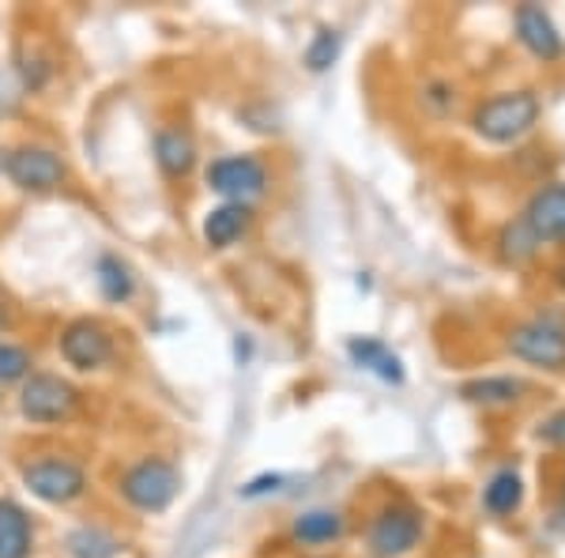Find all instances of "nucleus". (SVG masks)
<instances>
[{
    "label": "nucleus",
    "mask_w": 565,
    "mask_h": 558,
    "mask_svg": "<svg viewBox=\"0 0 565 558\" xmlns=\"http://www.w3.org/2000/svg\"><path fill=\"white\" fill-rule=\"evenodd\" d=\"M8 325V295H4V287H0V328Z\"/></svg>",
    "instance_id": "nucleus-25"
},
{
    "label": "nucleus",
    "mask_w": 565,
    "mask_h": 558,
    "mask_svg": "<svg viewBox=\"0 0 565 558\" xmlns=\"http://www.w3.org/2000/svg\"><path fill=\"white\" fill-rule=\"evenodd\" d=\"M516 23V39H521V45L527 53H532L535 61H562L565 57V42L558 34V27H554L551 15L543 12L540 4H521L513 15Z\"/></svg>",
    "instance_id": "nucleus-11"
},
{
    "label": "nucleus",
    "mask_w": 565,
    "mask_h": 558,
    "mask_svg": "<svg viewBox=\"0 0 565 558\" xmlns=\"http://www.w3.org/2000/svg\"><path fill=\"white\" fill-rule=\"evenodd\" d=\"M76 389L57 373H31L20 392V411L31 423H61L76 411Z\"/></svg>",
    "instance_id": "nucleus-7"
},
{
    "label": "nucleus",
    "mask_w": 565,
    "mask_h": 558,
    "mask_svg": "<svg viewBox=\"0 0 565 558\" xmlns=\"http://www.w3.org/2000/svg\"><path fill=\"white\" fill-rule=\"evenodd\" d=\"M181 491V475L170 461L162 456H148V461L132 464L121 475V494L129 506H136L140 514H162Z\"/></svg>",
    "instance_id": "nucleus-3"
},
{
    "label": "nucleus",
    "mask_w": 565,
    "mask_h": 558,
    "mask_svg": "<svg viewBox=\"0 0 565 558\" xmlns=\"http://www.w3.org/2000/svg\"><path fill=\"white\" fill-rule=\"evenodd\" d=\"M535 438L546 445H554V450H565V408L554 411V415H546L540 430H535Z\"/></svg>",
    "instance_id": "nucleus-24"
},
{
    "label": "nucleus",
    "mask_w": 565,
    "mask_h": 558,
    "mask_svg": "<svg viewBox=\"0 0 565 558\" xmlns=\"http://www.w3.org/2000/svg\"><path fill=\"white\" fill-rule=\"evenodd\" d=\"M501 245V257H505L509 264H527L540 253V242H535V234L524 227V219H516V223H505V231H501L498 238Z\"/></svg>",
    "instance_id": "nucleus-19"
},
{
    "label": "nucleus",
    "mask_w": 565,
    "mask_h": 558,
    "mask_svg": "<svg viewBox=\"0 0 565 558\" xmlns=\"http://www.w3.org/2000/svg\"><path fill=\"white\" fill-rule=\"evenodd\" d=\"M524 502V480L516 468H501L487 480V487H482V506L490 509L494 517H509L516 514Z\"/></svg>",
    "instance_id": "nucleus-15"
},
{
    "label": "nucleus",
    "mask_w": 565,
    "mask_h": 558,
    "mask_svg": "<svg viewBox=\"0 0 565 558\" xmlns=\"http://www.w3.org/2000/svg\"><path fill=\"white\" fill-rule=\"evenodd\" d=\"M340 50H343V39L340 31H332V27H321V31L313 34V42L306 45V69L309 72H328L340 61Z\"/></svg>",
    "instance_id": "nucleus-20"
},
{
    "label": "nucleus",
    "mask_w": 565,
    "mask_h": 558,
    "mask_svg": "<svg viewBox=\"0 0 565 558\" xmlns=\"http://www.w3.org/2000/svg\"><path fill=\"white\" fill-rule=\"evenodd\" d=\"M68 547L76 558H114V551H117L114 539L95 533V528H79V533L68 539Z\"/></svg>",
    "instance_id": "nucleus-22"
},
{
    "label": "nucleus",
    "mask_w": 565,
    "mask_h": 558,
    "mask_svg": "<svg viewBox=\"0 0 565 558\" xmlns=\"http://www.w3.org/2000/svg\"><path fill=\"white\" fill-rule=\"evenodd\" d=\"M31 539V517L15 502L0 498V558H26Z\"/></svg>",
    "instance_id": "nucleus-16"
},
{
    "label": "nucleus",
    "mask_w": 565,
    "mask_h": 558,
    "mask_svg": "<svg viewBox=\"0 0 565 558\" xmlns=\"http://www.w3.org/2000/svg\"><path fill=\"white\" fill-rule=\"evenodd\" d=\"M554 520H558V525L565 528V498H562V506H558V509H554Z\"/></svg>",
    "instance_id": "nucleus-26"
},
{
    "label": "nucleus",
    "mask_w": 565,
    "mask_h": 558,
    "mask_svg": "<svg viewBox=\"0 0 565 558\" xmlns=\"http://www.w3.org/2000/svg\"><path fill=\"white\" fill-rule=\"evenodd\" d=\"M505 347L513 359L535 366V370H565V325H558L554 317H532V322L513 325L505 336Z\"/></svg>",
    "instance_id": "nucleus-2"
},
{
    "label": "nucleus",
    "mask_w": 565,
    "mask_h": 558,
    "mask_svg": "<svg viewBox=\"0 0 565 558\" xmlns=\"http://www.w3.org/2000/svg\"><path fill=\"white\" fill-rule=\"evenodd\" d=\"M460 397L482 408H509L524 397V386L516 378H479V381H468V386L460 389Z\"/></svg>",
    "instance_id": "nucleus-17"
},
{
    "label": "nucleus",
    "mask_w": 565,
    "mask_h": 558,
    "mask_svg": "<svg viewBox=\"0 0 565 558\" xmlns=\"http://www.w3.org/2000/svg\"><path fill=\"white\" fill-rule=\"evenodd\" d=\"M423 539V514L404 502H392L370 525V551L377 558H399L415 551Z\"/></svg>",
    "instance_id": "nucleus-6"
},
{
    "label": "nucleus",
    "mask_w": 565,
    "mask_h": 558,
    "mask_svg": "<svg viewBox=\"0 0 565 558\" xmlns=\"http://www.w3.org/2000/svg\"><path fill=\"white\" fill-rule=\"evenodd\" d=\"M295 536L302 544H332V539L343 536V517L328 514V509H313V514H302L295 520Z\"/></svg>",
    "instance_id": "nucleus-18"
},
{
    "label": "nucleus",
    "mask_w": 565,
    "mask_h": 558,
    "mask_svg": "<svg viewBox=\"0 0 565 558\" xmlns=\"http://www.w3.org/2000/svg\"><path fill=\"white\" fill-rule=\"evenodd\" d=\"M23 483L31 487L34 498L53 502V506H65V502H76L87 487V475L76 461H65V456H42V461L23 464Z\"/></svg>",
    "instance_id": "nucleus-5"
},
{
    "label": "nucleus",
    "mask_w": 565,
    "mask_h": 558,
    "mask_svg": "<svg viewBox=\"0 0 565 558\" xmlns=\"http://www.w3.org/2000/svg\"><path fill=\"white\" fill-rule=\"evenodd\" d=\"M31 378V351L15 344H0V386Z\"/></svg>",
    "instance_id": "nucleus-23"
},
{
    "label": "nucleus",
    "mask_w": 565,
    "mask_h": 558,
    "mask_svg": "<svg viewBox=\"0 0 565 558\" xmlns=\"http://www.w3.org/2000/svg\"><path fill=\"white\" fill-rule=\"evenodd\" d=\"M154 159L167 178H185L196 167V144L185 129H162L154 136Z\"/></svg>",
    "instance_id": "nucleus-14"
},
{
    "label": "nucleus",
    "mask_w": 565,
    "mask_h": 558,
    "mask_svg": "<svg viewBox=\"0 0 565 558\" xmlns=\"http://www.w3.org/2000/svg\"><path fill=\"white\" fill-rule=\"evenodd\" d=\"M348 355L354 366L377 373L381 381H392V386L404 381V362H399L381 340H373V336H354V340H348Z\"/></svg>",
    "instance_id": "nucleus-13"
},
{
    "label": "nucleus",
    "mask_w": 565,
    "mask_h": 558,
    "mask_svg": "<svg viewBox=\"0 0 565 558\" xmlns=\"http://www.w3.org/2000/svg\"><path fill=\"white\" fill-rule=\"evenodd\" d=\"M8 178L15 181L26 193H53V189L65 181V159H61L53 148H42V144H23L4 159Z\"/></svg>",
    "instance_id": "nucleus-8"
},
{
    "label": "nucleus",
    "mask_w": 565,
    "mask_h": 558,
    "mask_svg": "<svg viewBox=\"0 0 565 558\" xmlns=\"http://www.w3.org/2000/svg\"><path fill=\"white\" fill-rule=\"evenodd\" d=\"M207 186H212L226 204H253V200L264 197V189H268V170H264V162L253 159V155H226V159H215L212 167H207Z\"/></svg>",
    "instance_id": "nucleus-4"
},
{
    "label": "nucleus",
    "mask_w": 565,
    "mask_h": 558,
    "mask_svg": "<svg viewBox=\"0 0 565 558\" xmlns=\"http://www.w3.org/2000/svg\"><path fill=\"white\" fill-rule=\"evenodd\" d=\"M543 103L535 91H501L471 114V129L487 144H516L540 125Z\"/></svg>",
    "instance_id": "nucleus-1"
},
{
    "label": "nucleus",
    "mask_w": 565,
    "mask_h": 558,
    "mask_svg": "<svg viewBox=\"0 0 565 558\" xmlns=\"http://www.w3.org/2000/svg\"><path fill=\"white\" fill-rule=\"evenodd\" d=\"M554 276H558V287L565 291V264H558V272H554Z\"/></svg>",
    "instance_id": "nucleus-27"
},
{
    "label": "nucleus",
    "mask_w": 565,
    "mask_h": 558,
    "mask_svg": "<svg viewBox=\"0 0 565 558\" xmlns=\"http://www.w3.org/2000/svg\"><path fill=\"white\" fill-rule=\"evenodd\" d=\"M98 291L109 302H125L132 295V272L117 257H98Z\"/></svg>",
    "instance_id": "nucleus-21"
},
{
    "label": "nucleus",
    "mask_w": 565,
    "mask_h": 558,
    "mask_svg": "<svg viewBox=\"0 0 565 558\" xmlns=\"http://www.w3.org/2000/svg\"><path fill=\"white\" fill-rule=\"evenodd\" d=\"M521 219L540 245L543 242L562 245L565 242V186L562 181H551V186L535 189Z\"/></svg>",
    "instance_id": "nucleus-10"
},
{
    "label": "nucleus",
    "mask_w": 565,
    "mask_h": 558,
    "mask_svg": "<svg viewBox=\"0 0 565 558\" xmlns=\"http://www.w3.org/2000/svg\"><path fill=\"white\" fill-rule=\"evenodd\" d=\"M61 355H65L68 366L76 370H98L114 359V340L98 322H72L65 333H61Z\"/></svg>",
    "instance_id": "nucleus-9"
},
{
    "label": "nucleus",
    "mask_w": 565,
    "mask_h": 558,
    "mask_svg": "<svg viewBox=\"0 0 565 558\" xmlns=\"http://www.w3.org/2000/svg\"><path fill=\"white\" fill-rule=\"evenodd\" d=\"M249 223H253L249 204H226L223 200V204L204 215V242L215 245V250H226V245H234L249 231Z\"/></svg>",
    "instance_id": "nucleus-12"
}]
</instances>
